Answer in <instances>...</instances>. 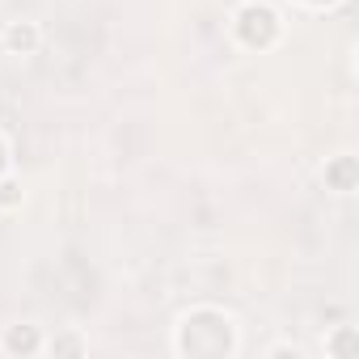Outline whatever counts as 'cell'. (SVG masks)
<instances>
[{
  "label": "cell",
  "instance_id": "3",
  "mask_svg": "<svg viewBox=\"0 0 359 359\" xmlns=\"http://www.w3.org/2000/svg\"><path fill=\"white\" fill-rule=\"evenodd\" d=\"M0 203H18V182H0Z\"/></svg>",
  "mask_w": 359,
  "mask_h": 359
},
{
  "label": "cell",
  "instance_id": "4",
  "mask_svg": "<svg viewBox=\"0 0 359 359\" xmlns=\"http://www.w3.org/2000/svg\"><path fill=\"white\" fill-rule=\"evenodd\" d=\"M55 351H81V342H76V338H60Z\"/></svg>",
  "mask_w": 359,
  "mask_h": 359
},
{
  "label": "cell",
  "instance_id": "1",
  "mask_svg": "<svg viewBox=\"0 0 359 359\" xmlns=\"http://www.w3.org/2000/svg\"><path fill=\"white\" fill-rule=\"evenodd\" d=\"M5 43H9V51H34L39 47V30L34 26H9Z\"/></svg>",
  "mask_w": 359,
  "mask_h": 359
},
{
  "label": "cell",
  "instance_id": "2",
  "mask_svg": "<svg viewBox=\"0 0 359 359\" xmlns=\"http://www.w3.org/2000/svg\"><path fill=\"white\" fill-rule=\"evenodd\" d=\"M5 346H9V351H34V346H39V334H34V330H26V334L13 330V334L5 338Z\"/></svg>",
  "mask_w": 359,
  "mask_h": 359
}]
</instances>
